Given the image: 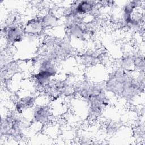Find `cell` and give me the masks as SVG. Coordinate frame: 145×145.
Returning <instances> with one entry per match:
<instances>
[{
	"instance_id": "cell-1",
	"label": "cell",
	"mask_w": 145,
	"mask_h": 145,
	"mask_svg": "<svg viewBox=\"0 0 145 145\" xmlns=\"http://www.w3.org/2000/svg\"><path fill=\"white\" fill-rule=\"evenodd\" d=\"M4 32L8 41L11 43L21 41L23 39V29L18 25H11L8 27H6Z\"/></svg>"
},
{
	"instance_id": "cell-2",
	"label": "cell",
	"mask_w": 145,
	"mask_h": 145,
	"mask_svg": "<svg viewBox=\"0 0 145 145\" xmlns=\"http://www.w3.org/2000/svg\"><path fill=\"white\" fill-rule=\"evenodd\" d=\"M96 2L92 1H82L79 2L72 10V14H84L93 10Z\"/></svg>"
},
{
	"instance_id": "cell-3",
	"label": "cell",
	"mask_w": 145,
	"mask_h": 145,
	"mask_svg": "<svg viewBox=\"0 0 145 145\" xmlns=\"http://www.w3.org/2000/svg\"><path fill=\"white\" fill-rule=\"evenodd\" d=\"M43 27L44 24L41 19L33 18L28 22L25 29L27 32L34 34L40 32Z\"/></svg>"
},
{
	"instance_id": "cell-4",
	"label": "cell",
	"mask_w": 145,
	"mask_h": 145,
	"mask_svg": "<svg viewBox=\"0 0 145 145\" xmlns=\"http://www.w3.org/2000/svg\"><path fill=\"white\" fill-rule=\"evenodd\" d=\"M34 117L36 121L40 123H46L49 119V112L45 106H41L36 109L34 112Z\"/></svg>"
}]
</instances>
